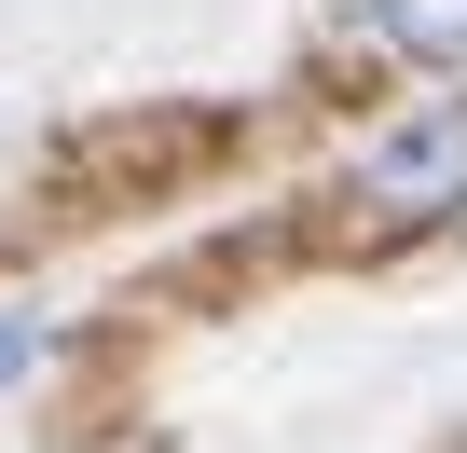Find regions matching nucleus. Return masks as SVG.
Segmentation results:
<instances>
[{"label":"nucleus","instance_id":"nucleus-1","mask_svg":"<svg viewBox=\"0 0 467 453\" xmlns=\"http://www.w3.org/2000/svg\"><path fill=\"white\" fill-rule=\"evenodd\" d=\"M358 206L385 220V234H426V220L467 206V97H426L412 124H385L358 151Z\"/></svg>","mask_w":467,"mask_h":453},{"label":"nucleus","instance_id":"nucleus-2","mask_svg":"<svg viewBox=\"0 0 467 453\" xmlns=\"http://www.w3.org/2000/svg\"><path fill=\"white\" fill-rule=\"evenodd\" d=\"M371 28L426 69H467V0H371Z\"/></svg>","mask_w":467,"mask_h":453},{"label":"nucleus","instance_id":"nucleus-3","mask_svg":"<svg viewBox=\"0 0 467 453\" xmlns=\"http://www.w3.org/2000/svg\"><path fill=\"white\" fill-rule=\"evenodd\" d=\"M42 357H56V316H28V303H15V316H0V385L42 371Z\"/></svg>","mask_w":467,"mask_h":453}]
</instances>
